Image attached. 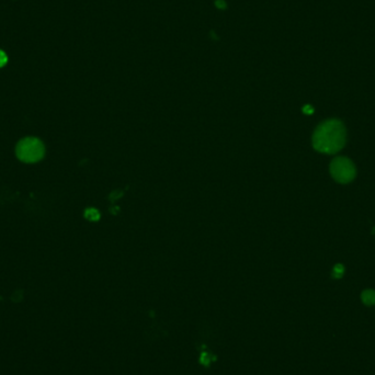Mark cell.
I'll list each match as a JSON object with an SVG mask.
<instances>
[{
  "instance_id": "8992f818",
  "label": "cell",
  "mask_w": 375,
  "mask_h": 375,
  "mask_svg": "<svg viewBox=\"0 0 375 375\" xmlns=\"http://www.w3.org/2000/svg\"><path fill=\"white\" fill-rule=\"evenodd\" d=\"M7 62H8V56L3 50H0V67H3L4 65L7 64Z\"/></svg>"
},
{
  "instance_id": "52a82bcc",
  "label": "cell",
  "mask_w": 375,
  "mask_h": 375,
  "mask_svg": "<svg viewBox=\"0 0 375 375\" xmlns=\"http://www.w3.org/2000/svg\"><path fill=\"white\" fill-rule=\"evenodd\" d=\"M215 6L217 9H220V10H224V9L227 8V3H226L225 0H216Z\"/></svg>"
},
{
  "instance_id": "5b68a950",
  "label": "cell",
  "mask_w": 375,
  "mask_h": 375,
  "mask_svg": "<svg viewBox=\"0 0 375 375\" xmlns=\"http://www.w3.org/2000/svg\"><path fill=\"white\" fill-rule=\"evenodd\" d=\"M345 273V267L342 265H336L333 267L332 270V277H336V279H339V277H342Z\"/></svg>"
},
{
  "instance_id": "3957f363",
  "label": "cell",
  "mask_w": 375,
  "mask_h": 375,
  "mask_svg": "<svg viewBox=\"0 0 375 375\" xmlns=\"http://www.w3.org/2000/svg\"><path fill=\"white\" fill-rule=\"evenodd\" d=\"M329 170L332 179L344 184L352 181L356 175V169L352 160L344 156L336 157L335 159H332Z\"/></svg>"
},
{
  "instance_id": "6da1fadb",
  "label": "cell",
  "mask_w": 375,
  "mask_h": 375,
  "mask_svg": "<svg viewBox=\"0 0 375 375\" xmlns=\"http://www.w3.org/2000/svg\"><path fill=\"white\" fill-rule=\"evenodd\" d=\"M347 129L340 120L329 119L317 126L313 134V146L323 154H336L346 145Z\"/></svg>"
},
{
  "instance_id": "277c9868",
  "label": "cell",
  "mask_w": 375,
  "mask_h": 375,
  "mask_svg": "<svg viewBox=\"0 0 375 375\" xmlns=\"http://www.w3.org/2000/svg\"><path fill=\"white\" fill-rule=\"evenodd\" d=\"M361 300L367 306L375 305V291L372 289H367L361 293Z\"/></svg>"
},
{
  "instance_id": "7a4b0ae2",
  "label": "cell",
  "mask_w": 375,
  "mask_h": 375,
  "mask_svg": "<svg viewBox=\"0 0 375 375\" xmlns=\"http://www.w3.org/2000/svg\"><path fill=\"white\" fill-rule=\"evenodd\" d=\"M16 154L22 163H38L44 157L45 147L39 138L25 137L18 143Z\"/></svg>"
}]
</instances>
